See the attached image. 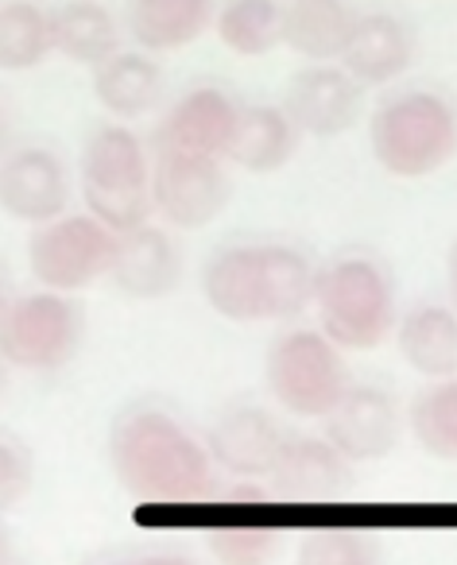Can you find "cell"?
I'll list each match as a JSON object with an SVG mask.
<instances>
[{"mask_svg": "<svg viewBox=\"0 0 457 565\" xmlns=\"http://www.w3.org/2000/svg\"><path fill=\"white\" fill-rule=\"evenodd\" d=\"M117 484L148 508H202L217 500V461L210 446L159 407H128L109 430Z\"/></svg>", "mask_w": 457, "mask_h": 565, "instance_id": "6da1fadb", "label": "cell"}, {"mask_svg": "<svg viewBox=\"0 0 457 565\" xmlns=\"http://www.w3.org/2000/svg\"><path fill=\"white\" fill-rule=\"evenodd\" d=\"M318 267L291 244H225L202 264V299L233 326L295 322L315 302Z\"/></svg>", "mask_w": 457, "mask_h": 565, "instance_id": "7a4b0ae2", "label": "cell"}, {"mask_svg": "<svg viewBox=\"0 0 457 565\" xmlns=\"http://www.w3.org/2000/svg\"><path fill=\"white\" fill-rule=\"evenodd\" d=\"M369 148L392 179H431L457 156V105L438 89L384 97L369 117Z\"/></svg>", "mask_w": 457, "mask_h": 565, "instance_id": "3957f363", "label": "cell"}, {"mask_svg": "<svg viewBox=\"0 0 457 565\" xmlns=\"http://www.w3.org/2000/svg\"><path fill=\"white\" fill-rule=\"evenodd\" d=\"M310 307L318 315V330L346 353H372L392 338L400 322L392 275L364 252H346L318 267Z\"/></svg>", "mask_w": 457, "mask_h": 565, "instance_id": "277c9868", "label": "cell"}, {"mask_svg": "<svg viewBox=\"0 0 457 565\" xmlns=\"http://www.w3.org/2000/svg\"><path fill=\"white\" fill-rule=\"evenodd\" d=\"M78 194L86 210L117 233L151 221V140L125 120L97 125L78 156Z\"/></svg>", "mask_w": 457, "mask_h": 565, "instance_id": "5b68a950", "label": "cell"}, {"mask_svg": "<svg viewBox=\"0 0 457 565\" xmlns=\"http://www.w3.org/2000/svg\"><path fill=\"white\" fill-rule=\"evenodd\" d=\"M264 384H268V395L279 411H287L291 418H318L322 423L353 380H349L346 349L338 341L326 338L318 326L315 330L295 326L268 345Z\"/></svg>", "mask_w": 457, "mask_h": 565, "instance_id": "8992f818", "label": "cell"}, {"mask_svg": "<svg viewBox=\"0 0 457 565\" xmlns=\"http://www.w3.org/2000/svg\"><path fill=\"white\" fill-rule=\"evenodd\" d=\"M82 307L66 291H28L0 315V356L24 372H59L82 345Z\"/></svg>", "mask_w": 457, "mask_h": 565, "instance_id": "52a82bcc", "label": "cell"}, {"mask_svg": "<svg viewBox=\"0 0 457 565\" xmlns=\"http://www.w3.org/2000/svg\"><path fill=\"white\" fill-rule=\"evenodd\" d=\"M120 233L94 213H59V217L32 225L28 241V267L35 282L51 291L78 295L97 279H109Z\"/></svg>", "mask_w": 457, "mask_h": 565, "instance_id": "ba28073f", "label": "cell"}, {"mask_svg": "<svg viewBox=\"0 0 457 565\" xmlns=\"http://www.w3.org/2000/svg\"><path fill=\"white\" fill-rule=\"evenodd\" d=\"M225 159L190 156V151H151V205L163 225L179 233H198L213 225L228 205Z\"/></svg>", "mask_w": 457, "mask_h": 565, "instance_id": "9c48e42d", "label": "cell"}, {"mask_svg": "<svg viewBox=\"0 0 457 565\" xmlns=\"http://www.w3.org/2000/svg\"><path fill=\"white\" fill-rule=\"evenodd\" d=\"M276 492L256 480H241L233 492L217 500L210 526H205V550L221 565H264L284 550L287 526L276 519Z\"/></svg>", "mask_w": 457, "mask_h": 565, "instance_id": "30bf717a", "label": "cell"}, {"mask_svg": "<svg viewBox=\"0 0 457 565\" xmlns=\"http://www.w3.org/2000/svg\"><path fill=\"white\" fill-rule=\"evenodd\" d=\"M357 472L353 461L326 434H287L264 484L279 503H338L349 495Z\"/></svg>", "mask_w": 457, "mask_h": 565, "instance_id": "8fae6325", "label": "cell"}, {"mask_svg": "<svg viewBox=\"0 0 457 565\" xmlns=\"http://www.w3.org/2000/svg\"><path fill=\"white\" fill-rule=\"evenodd\" d=\"M403 430H407V411L387 395L384 387H357L338 399V407L322 418V434L349 457L353 465L384 461L395 446H400Z\"/></svg>", "mask_w": 457, "mask_h": 565, "instance_id": "7c38bea8", "label": "cell"}, {"mask_svg": "<svg viewBox=\"0 0 457 565\" xmlns=\"http://www.w3.org/2000/svg\"><path fill=\"white\" fill-rule=\"evenodd\" d=\"M241 102L221 86H194L167 105L151 132V151H190V156H228L237 132Z\"/></svg>", "mask_w": 457, "mask_h": 565, "instance_id": "4fadbf2b", "label": "cell"}, {"mask_svg": "<svg viewBox=\"0 0 457 565\" xmlns=\"http://www.w3.org/2000/svg\"><path fill=\"white\" fill-rule=\"evenodd\" d=\"M284 109L291 113L302 136L333 140L364 117V86L341 63H310L291 78Z\"/></svg>", "mask_w": 457, "mask_h": 565, "instance_id": "5bb4252c", "label": "cell"}, {"mask_svg": "<svg viewBox=\"0 0 457 565\" xmlns=\"http://www.w3.org/2000/svg\"><path fill=\"white\" fill-rule=\"evenodd\" d=\"M71 205V174L51 148L28 143L0 156V213L20 225H43Z\"/></svg>", "mask_w": 457, "mask_h": 565, "instance_id": "9a60e30c", "label": "cell"}, {"mask_svg": "<svg viewBox=\"0 0 457 565\" xmlns=\"http://www.w3.org/2000/svg\"><path fill=\"white\" fill-rule=\"evenodd\" d=\"M287 426L264 407H228L205 434L213 461L237 480H264L287 441Z\"/></svg>", "mask_w": 457, "mask_h": 565, "instance_id": "2e32d148", "label": "cell"}, {"mask_svg": "<svg viewBox=\"0 0 457 565\" xmlns=\"http://www.w3.org/2000/svg\"><path fill=\"white\" fill-rule=\"evenodd\" d=\"M109 282L128 299H167L182 282V252L171 225H144L120 233Z\"/></svg>", "mask_w": 457, "mask_h": 565, "instance_id": "e0dca14e", "label": "cell"}, {"mask_svg": "<svg viewBox=\"0 0 457 565\" xmlns=\"http://www.w3.org/2000/svg\"><path fill=\"white\" fill-rule=\"evenodd\" d=\"M411 58H415V32L407 28V20L392 12H357V24L338 63L364 89H380L403 78L411 71Z\"/></svg>", "mask_w": 457, "mask_h": 565, "instance_id": "ac0fdd59", "label": "cell"}, {"mask_svg": "<svg viewBox=\"0 0 457 565\" xmlns=\"http://www.w3.org/2000/svg\"><path fill=\"white\" fill-rule=\"evenodd\" d=\"M217 0H125V35L151 55H174L202 40Z\"/></svg>", "mask_w": 457, "mask_h": 565, "instance_id": "d6986e66", "label": "cell"}, {"mask_svg": "<svg viewBox=\"0 0 457 565\" xmlns=\"http://www.w3.org/2000/svg\"><path fill=\"white\" fill-rule=\"evenodd\" d=\"M94 97L113 120L148 117L163 97V66L144 47L113 51L94 66Z\"/></svg>", "mask_w": 457, "mask_h": 565, "instance_id": "ffe728a7", "label": "cell"}, {"mask_svg": "<svg viewBox=\"0 0 457 565\" xmlns=\"http://www.w3.org/2000/svg\"><path fill=\"white\" fill-rule=\"evenodd\" d=\"M302 132L284 105H241V120L233 143H228V163L248 174H276L291 163Z\"/></svg>", "mask_w": 457, "mask_h": 565, "instance_id": "44dd1931", "label": "cell"}, {"mask_svg": "<svg viewBox=\"0 0 457 565\" xmlns=\"http://www.w3.org/2000/svg\"><path fill=\"white\" fill-rule=\"evenodd\" d=\"M395 349L403 364L423 380L457 376V310L442 302H423L400 315L395 322Z\"/></svg>", "mask_w": 457, "mask_h": 565, "instance_id": "7402d4cb", "label": "cell"}, {"mask_svg": "<svg viewBox=\"0 0 457 565\" xmlns=\"http://www.w3.org/2000/svg\"><path fill=\"white\" fill-rule=\"evenodd\" d=\"M51 40L63 58L94 71L102 58L120 51L125 20L113 17V9L102 0H66V4L51 9Z\"/></svg>", "mask_w": 457, "mask_h": 565, "instance_id": "603a6c76", "label": "cell"}, {"mask_svg": "<svg viewBox=\"0 0 457 565\" xmlns=\"http://www.w3.org/2000/svg\"><path fill=\"white\" fill-rule=\"evenodd\" d=\"M353 24L349 0H284V47L307 63H338Z\"/></svg>", "mask_w": 457, "mask_h": 565, "instance_id": "cb8c5ba5", "label": "cell"}, {"mask_svg": "<svg viewBox=\"0 0 457 565\" xmlns=\"http://www.w3.org/2000/svg\"><path fill=\"white\" fill-rule=\"evenodd\" d=\"M213 35L241 58H261L284 47V0H221Z\"/></svg>", "mask_w": 457, "mask_h": 565, "instance_id": "d4e9b609", "label": "cell"}, {"mask_svg": "<svg viewBox=\"0 0 457 565\" xmlns=\"http://www.w3.org/2000/svg\"><path fill=\"white\" fill-rule=\"evenodd\" d=\"M55 55L51 12L35 0H0V71L28 74Z\"/></svg>", "mask_w": 457, "mask_h": 565, "instance_id": "484cf974", "label": "cell"}, {"mask_svg": "<svg viewBox=\"0 0 457 565\" xmlns=\"http://www.w3.org/2000/svg\"><path fill=\"white\" fill-rule=\"evenodd\" d=\"M407 430L426 457L457 461V376L431 380L407 407Z\"/></svg>", "mask_w": 457, "mask_h": 565, "instance_id": "4316f807", "label": "cell"}, {"mask_svg": "<svg viewBox=\"0 0 457 565\" xmlns=\"http://www.w3.org/2000/svg\"><path fill=\"white\" fill-rule=\"evenodd\" d=\"M380 542L361 526H315L299 539L302 565H372Z\"/></svg>", "mask_w": 457, "mask_h": 565, "instance_id": "83f0119b", "label": "cell"}, {"mask_svg": "<svg viewBox=\"0 0 457 565\" xmlns=\"http://www.w3.org/2000/svg\"><path fill=\"white\" fill-rule=\"evenodd\" d=\"M35 488V457L17 434L0 430V515L17 511Z\"/></svg>", "mask_w": 457, "mask_h": 565, "instance_id": "f1b7e54d", "label": "cell"}, {"mask_svg": "<svg viewBox=\"0 0 457 565\" xmlns=\"http://www.w3.org/2000/svg\"><path fill=\"white\" fill-rule=\"evenodd\" d=\"M446 279H449V307L457 310V241L449 248V259H446Z\"/></svg>", "mask_w": 457, "mask_h": 565, "instance_id": "f546056e", "label": "cell"}, {"mask_svg": "<svg viewBox=\"0 0 457 565\" xmlns=\"http://www.w3.org/2000/svg\"><path fill=\"white\" fill-rule=\"evenodd\" d=\"M12 148V117L9 109H4V102H0V156Z\"/></svg>", "mask_w": 457, "mask_h": 565, "instance_id": "4dcf8cb0", "label": "cell"}, {"mask_svg": "<svg viewBox=\"0 0 457 565\" xmlns=\"http://www.w3.org/2000/svg\"><path fill=\"white\" fill-rule=\"evenodd\" d=\"M9 369H12V364L0 356V399H4V392H9Z\"/></svg>", "mask_w": 457, "mask_h": 565, "instance_id": "1f68e13d", "label": "cell"}, {"mask_svg": "<svg viewBox=\"0 0 457 565\" xmlns=\"http://www.w3.org/2000/svg\"><path fill=\"white\" fill-rule=\"evenodd\" d=\"M4 307H9V279L0 271V315H4Z\"/></svg>", "mask_w": 457, "mask_h": 565, "instance_id": "d6a6232c", "label": "cell"}, {"mask_svg": "<svg viewBox=\"0 0 457 565\" xmlns=\"http://www.w3.org/2000/svg\"><path fill=\"white\" fill-rule=\"evenodd\" d=\"M9 557H12V550H9V539H4V531H0V565L9 562Z\"/></svg>", "mask_w": 457, "mask_h": 565, "instance_id": "836d02e7", "label": "cell"}]
</instances>
